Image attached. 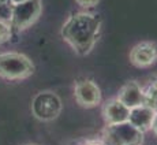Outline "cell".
<instances>
[{
  "mask_svg": "<svg viewBox=\"0 0 157 145\" xmlns=\"http://www.w3.org/2000/svg\"><path fill=\"white\" fill-rule=\"evenodd\" d=\"M101 23L102 19L98 14L81 11L68 17L60 34L78 55L85 56L90 53L100 37Z\"/></svg>",
  "mask_w": 157,
  "mask_h": 145,
  "instance_id": "6da1fadb",
  "label": "cell"
},
{
  "mask_svg": "<svg viewBox=\"0 0 157 145\" xmlns=\"http://www.w3.org/2000/svg\"><path fill=\"white\" fill-rule=\"evenodd\" d=\"M34 72V65L26 55L18 52L0 53V77L6 80H23Z\"/></svg>",
  "mask_w": 157,
  "mask_h": 145,
  "instance_id": "7a4b0ae2",
  "label": "cell"
},
{
  "mask_svg": "<svg viewBox=\"0 0 157 145\" xmlns=\"http://www.w3.org/2000/svg\"><path fill=\"white\" fill-rule=\"evenodd\" d=\"M104 143L107 145H142L144 131L128 122L107 125L104 131Z\"/></svg>",
  "mask_w": 157,
  "mask_h": 145,
  "instance_id": "3957f363",
  "label": "cell"
},
{
  "mask_svg": "<svg viewBox=\"0 0 157 145\" xmlns=\"http://www.w3.org/2000/svg\"><path fill=\"white\" fill-rule=\"evenodd\" d=\"M62 111V100L56 93L44 90L34 96L32 101V112L37 119L49 122L59 116Z\"/></svg>",
  "mask_w": 157,
  "mask_h": 145,
  "instance_id": "277c9868",
  "label": "cell"
},
{
  "mask_svg": "<svg viewBox=\"0 0 157 145\" xmlns=\"http://www.w3.org/2000/svg\"><path fill=\"white\" fill-rule=\"evenodd\" d=\"M41 11H43L41 0H26L14 4L10 19L13 29L25 30L30 28L40 18Z\"/></svg>",
  "mask_w": 157,
  "mask_h": 145,
  "instance_id": "5b68a950",
  "label": "cell"
},
{
  "mask_svg": "<svg viewBox=\"0 0 157 145\" xmlns=\"http://www.w3.org/2000/svg\"><path fill=\"white\" fill-rule=\"evenodd\" d=\"M75 100L78 104L86 108H92L100 104L101 101V90L97 84L92 80H79L75 82L74 88Z\"/></svg>",
  "mask_w": 157,
  "mask_h": 145,
  "instance_id": "8992f818",
  "label": "cell"
},
{
  "mask_svg": "<svg viewBox=\"0 0 157 145\" xmlns=\"http://www.w3.org/2000/svg\"><path fill=\"white\" fill-rule=\"evenodd\" d=\"M130 62L135 67H149L157 62V44L153 41H142L130 51Z\"/></svg>",
  "mask_w": 157,
  "mask_h": 145,
  "instance_id": "52a82bcc",
  "label": "cell"
},
{
  "mask_svg": "<svg viewBox=\"0 0 157 145\" xmlns=\"http://www.w3.org/2000/svg\"><path fill=\"white\" fill-rule=\"evenodd\" d=\"M130 108L126 107L119 99H112L102 108V116L107 125H116V123L127 122Z\"/></svg>",
  "mask_w": 157,
  "mask_h": 145,
  "instance_id": "ba28073f",
  "label": "cell"
},
{
  "mask_svg": "<svg viewBox=\"0 0 157 145\" xmlns=\"http://www.w3.org/2000/svg\"><path fill=\"white\" fill-rule=\"evenodd\" d=\"M126 107L134 108L137 105L144 104V88L135 81H128L127 84H124L119 90L117 97Z\"/></svg>",
  "mask_w": 157,
  "mask_h": 145,
  "instance_id": "9c48e42d",
  "label": "cell"
},
{
  "mask_svg": "<svg viewBox=\"0 0 157 145\" xmlns=\"http://www.w3.org/2000/svg\"><path fill=\"white\" fill-rule=\"evenodd\" d=\"M155 114H156V111L152 107H149L146 104H141L134 108H130L127 120L132 126L140 129L141 131H146L152 126V120L155 118Z\"/></svg>",
  "mask_w": 157,
  "mask_h": 145,
  "instance_id": "30bf717a",
  "label": "cell"
},
{
  "mask_svg": "<svg viewBox=\"0 0 157 145\" xmlns=\"http://www.w3.org/2000/svg\"><path fill=\"white\" fill-rule=\"evenodd\" d=\"M144 104L152 107L157 112V81L150 82L146 88H144Z\"/></svg>",
  "mask_w": 157,
  "mask_h": 145,
  "instance_id": "8fae6325",
  "label": "cell"
},
{
  "mask_svg": "<svg viewBox=\"0 0 157 145\" xmlns=\"http://www.w3.org/2000/svg\"><path fill=\"white\" fill-rule=\"evenodd\" d=\"M13 37V26L8 21L0 19V45L8 43Z\"/></svg>",
  "mask_w": 157,
  "mask_h": 145,
  "instance_id": "7c38bea8",
  "label": "cell"
},
{
  "mask_svg": "<svg viewBox=\"0 0 157 145\" xmlns=\"http://www.w3.org/2000/svg\"><path fill=\"white\" fill-rule=\"evenodd\" d=\"M13 3L11 0H0V19L8 21L11 19V13H13Z\"/></svg>",
  "mask_w": 157,
  "mask_h": 145,
  "instance_id": "4fadbf2b",
  "label": "cell"
},
{
  "mask_svg": "<svg viewBox=\"0 0 157 145\" xmlns=\"http://www.w3.org/2000/svg\"><path fill=\"white\" fill-rule=\"evenodd\" d=\"M98 2H100V0H75V3H77L78 6H81V7H83V8L94 7V6L98 4Z\"/></svg>",
  "mask_w": 157,
  "mask_h": 145,
  "instance_id": "5bb4252c",
  "label": "cell"
},
{
  "mask_svg": "<svg viewBox=\"0 0 157 145\" xmlns=\"http://www.w3.org/2000/svg\"><path fill=\"white\" fill-rule=\"evenodd\" d=\"M83 145H107L104 143V140H89V141H86Z\"/></svg>",
  "mask_w": 157,
  "mask_h": 145,
  "instance_id": "9a60e30c",
  "label": "cell"
},
{
  "mask_svg": "<svg viewBox=\"0 0 157 145\" xmlns=\"http://www.w3.org/2000/svg\"><path fill=\"white\" fill-rule=\"evenodd\" d=\"M150 130H152V131L157 135V112L155 114V118H153V120H152V126H150Z\"/></svg>",
  "mask_w": 157,
  "mask_h": 145,
  "instance_id": "2e32d148",
  "label": "cell"
},
{
  "mask_svg": "<svg viewBox=\"0 0 157 145\" xmlns=\"http://www.w3.org/2000/svg\"><path fill=\"white\" fill-rule=\"evenodd\" d=\"M22 2H26V0H11L13 4H17V3H22Z\"/></svg>",
  "mask_w": 157,
  "mask_h": 145,
  "instance_id": "e0dca14e",
  "label": "cell"
}]
</instances>
